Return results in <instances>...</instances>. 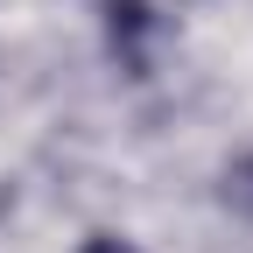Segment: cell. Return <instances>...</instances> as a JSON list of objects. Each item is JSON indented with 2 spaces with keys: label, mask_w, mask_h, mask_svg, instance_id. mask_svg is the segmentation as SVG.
<instances>
[{
  "label": "cell",
  "mask_w": 253,
  "mask_h": 253,
  "mask_svg": "<svg viewBox=\"0 0 253 253\" xmlns=\"http://www.w3.org/2000/svg\"><path fill=\"white\" fill-rule=\"evenodd\" d=\"M218 197H225L239 218H253V155H239V162H225V176H218Z\"/></svg>",
  "instance_id": "cell-2"
},
{
  "label": "cell",
  "mask_w": 253,
  "mask_h": 253,
  "mask_svg": "<svg viewBox=\"0 0 253 253\" xmlns=\"http://www.w3.org/2000/svg\"><path fill=\"white\" fill-rule=\"evenodd\" d=\"M84 253H134L126 239H113V232H99V239H84Z\"/></svg>",
  "instance_id": "cell-3"
},
{
  "label": "cell",
  "mask_w": 253,
  "mask_h": 253,
  "mask_svg": "<svg viewBox=\"0 0 253 253\" xmlns=\"http://www.w3.org/2000/svg\"><path fill=\"white\" fill-rule=\"evenodd\" d=\"M106 28H113V49L126 56V71L148 63V0H106Z\"/></svg>",
  "instance_id": "cell-1"
}]
</instances>
